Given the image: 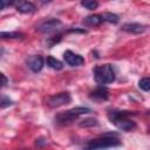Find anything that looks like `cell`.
<instances>
[{
  "label": "cell",
  "instance_id": "obj_1",
  "mask_svg": "<svg viewBox=\"0 0 150 150\" xmlns=\"http://www.w3.org/2000/svg\"><path fill=\"white\" fill-rule=\"evenodd\" d=\"M134 115L132 111L127 110H110L107 114L108 120L111 124H114L117 129L122 131H131L136 129V122L130 118V116Z\"/></svg>",
  "mask_w": 150,
  "mask_h": 150
},
{
  "label": "cell",
  "instance_id": "obj_2",
  "mask_svg": "<svg viewBox=\"0 0 150 150\" xmlns=\"http://www.w3.org/2000/svg\"><path fill=\"white\" fill-rule=\"evenodd\" d=\"M89 112H91V109H89L87 107H75L69 110L59 112L54 120H55V123L59 125H68V124L73 123L74 121H76L80 116L89 114Z\"/></svg>",
  "mask_w": 150,
  "mask_h": 150
},
{
  "label": "cell",
  "instance_id": "obj_3",
  "mask_svg": "<svg viewBox=\"0 0 150 150\" xmlns=\"http://www.w3.org/2000/svg\"><path fill=\"white\" fill-rule=\"evenodd\" d=\"M93 74H94L95 82L100 86L110 84L115 81V70H114L112 66L109 63L96 66L93 69Z\"/></svg>",
  "mask_w": 150,
  "mask_h": 150
},
{
  "label": "cell",
  "instance_id": "obj_4",
  "mask_svg": "<svg viewBox=\"0 0 150 150\" xmlns=\"http://www.w3.org/2000/svg\"><path fill=\"white\" fill-rule=\"evenodd\" d=\"M121 144H122L121 141H118V138H116L114 136H103L101 138L89 141L84 145L83 150H104V149H109V148L120 146Z\"/></svg>",
  "mask_w": 150,
  "mask_h": 150
},
{
  "label": "cell",
  "instance_id": "obj_5",
  "mask_svg": "<svg viewBox=\"0 0 150 150\" xmlns=\"http://www.w3.org/2000/svg\"><path fill=\"white\" fill-rule=\"evenodd\" d=\"M71 102V96L68 91H63V93H59L56 95L50 96L47 100V105L49 108H59L66 104H69Z\"/></svg>",
  "mask_w": 150,
  "mask_h": 150
},
{
  "label": "cell",
  "instance_id": "obj_6",
  "mask_svg": "<svg viewBox=\"0 0 150 150\" xmlns=\"http://www.w3.org/2000/svg\"><path fill=\"white\" fill-rule=\"evenodd\" d=\"M61 26H62L61 20L52 18V19L41 21V22L36 26V30L40 32V33H52V32L59 29Z\"/></svg>",
  "mask_w": 150,
  "mask_h": 150
},
{
  "label": "cell",
  "instance_id": "obj_7",
  "mask_svg": "<svg viewBox=\"0 0 150 150\" xmlns=\"http://www.w3.org/2000/svg\"><path fill=\"white\" fill-rule=\"evenodd\" d=\"M63 59H64L66 63L69 64L70 67H80L84 63V59H83L82 55L76 54V53H74L69 49L63 53Z\"/></svg>",
  "mask_w": 150,
  "mask_h": 150
},
{
  "label": "cell",
  "instance_id": "obj_8",
  "mask_svg": "<svg viewBox=\"0 0 150 150\" xmlns=\"http://www.w3.org/2000/svg\"><path fill=\"white\" fill-rule=\"evenodd\" d=\"M89 98L91 101H95V102H98V103L103 102V101H107L109 98V90L104 86H100L95 90L89 93Z\"/></svg>",
  "mask_w": 150,
  "mask_h": 150
},
{
  "label": "cell",
  "instance_id": "obj_9",
  "mask_svg": "<svg viewBox=\"0 0 150 150\" xmlns=\"http://www.w3.org/2000/svg\"><path fill=\"white\" fill-rule=\"evenodd\" d=\"M45 60L41 55H32L27 59V66L33 73H39L43 68Z\"/></svg>",
  "mask_w": 150,
  "mask_h": 150
},
{
  "label": "cell",
  "instance_id": "obj_10",
  "mask_svg": "<svg viewBox=\"0 0 150 150\" xmlns=\"http://www.w3.org/2000/svg\"><path fill=\"white\" fill-rule=\"evenodd\" d=\"M121 28H122V30L131 33V34H141V33L145 32L146 26L142 25V23H138V22H127V23L122 25Z\"/></svg>",
  "mask_w": 150,
  "mask_h": 150
},
{
  "label": "cell",
  "instance_id": "obj_11",
  "mask_svg": "<svg viewBox=\"0 0 150 150\" xmlns=\"http://www.w3.org/2000/svg\"><path fill=\"white\" fill-rule=\"evenodd\" d=\"M16 11L22 14H30L36 11V6L30 1H21L16 4Z\"/></svg>",
  "mask_w": 150,
  "mask_h": 150
},
{
  "label": "cell",
  "instance_id": "obj_12",
  "mask_svg": "<svg viewBox=\"0 0 150 150\" xmlns=\"http://www.w3.org/2000/svg\"><path fill=\"white\" fill-rule=\"evenodd\" d=\"M102 18H101V14H91V15H88L83 19L82 23L87 27H97L102 23Z\"/></svg>",
  "mask_w": 150,
  "mask_h": 150
},
{
  "label": "cell",
  "instance_id": "obj_13",
  "mask_svg": "<svg viewBox=\"0 0 150 150\" xmlns=\"http://www.w3.org/2000/svg\"><path fill=\"white\" fill-rule=\"evenodd\" d=\"M46 63H47V66H48L49 68H52V69H54V70H61V69L63 68V63H62L61 61H59L57 59L53 57L52 55L47 56Z\"/></svg>",
  "mask_w": 150,
  "mask_h": 150
},
{
  "label": "cell",
  "instance_id": "obj_14",
  "mask_svg": "<svg viewBox=\"0 0 150 150\" xmlns=\"http://www.w3.org/2000/svg\"><path fill=\"white\" fill-rule=\"evenodd\" d=\"M101 18H102L103 22H109V23H117L120 21L118 15H116L114 13H110V12H105V13L101 14Z\"/></svg>",
  "mask_w": 150,
  "mask_h": 150
},
{
  "label": "cell",
  "instance_id": "obj_15",
  "mask_svg": "<svg viewBox=\"0 0 150 150\" xmlns=\"http://www.w3.org/2000/svg\"><path fill=\"white\" fill-rule=\"evenodd\" d=\"M97 124H98V121L94 117H87L79 122L80 128H90V127H96Z\"/></svg>",
  "mask_w": 150,
  "mask_h": 150
},
{
  "label": "cell",
  "instance_id": "obj_16",
  "mask_svg": "<svg viewBox=\"0 0 150 150\" xmlns=\"http://www.w3.org/2000/svg\"><path fill=\"white\" fill-rule=\"evenodd\" d=\"M23 34L20 32H0V39H22Z\"/></svg>",
  "mask_w": 150,
  "mask_h": 150
},
{
  "label": "cell",
  "instance_id": "obj_17",
  "mask_svg": "<svg viewBox=\"0 0 150 150\" xmlns=\"http://www.w3.org/2000/svg\"><path fill=\"white\" fill-rule=\"evenodd\" d=\"M13 100L9 98L8 96L6 95H0V109H5V108H8L11 105H13Z\"/></svg>",
  "mask_w": 150,
  "mask_h": 150
},
{
  "label": "cell",
  "instance_id": "obj_18",
  "mask_svg": "<svg viewBox=\"0 0 150 150\" xmlns=\"http://www.w3.org/2000/svg\"><path fill=\"white\" fill-rule=\"evenodd\" d=\"M138 87L143 91H149L150 90V79L149 77H142L138 81Z\"/></svg>",
  "mask_w": 150,
  "mask_h": 150
},
{
  "label": "cell",
  "instance_id": "obj_19",
  "mask_svg": "<svg viewBox=\"0 0 150 150\" xmlns=\"http://www.w3.org/2000/svg\"><path fill=\"white\" fill-rule=\"evenodd\" d=\"M81 6L89 9V11H93V9H96L98 7V2L91 1V0H84V1H81Z\"/></svg>",
  "mask_w": 150,
  "mask_h": 150
},
{
  "label": "cell",
  "instance_id": "obj_20",
  "mask_svg": "<svg viewBox=\"0 0 150 150\" xmlns=\"http://www.w3.org/2000/svg\"><path fill=\"white\" fill-rule=\"evenodd\" d=\"M61 39H62V35H61V34H59V35H56V36H53V38H49V39L47 40V45H48V47L52 48L55 43H59V42L61 41Z\"/></svg>",
  "mask_w": 150,
  "mask_h": 150
},
{
  "label": "cell",
  "instance_id": "obj_21",
  "mask_svg": "<svg viewBox=\"0 0 150 150\" xmlns=\"http://www.w3.org/2000/svg\"><path fill=\"white\" fill-rule=\"evenodd\" d=\"M8 83V79L6 77V75L5 74H2V73H0V89L1 88H4V87H6V84Z\"/></svg>",
  "mask_w": 150,
  "mask_h": 150
},
{
  "label": "cell",
  "instance_id": "obj_22",
  "mask_svg": "<svg viewBox=\"0 0 150 150\" xmlns=\"http://www.w3.org/2000/svg\"><path fill=\"white\" fill-rule=\"evenodd\" d=\"M8 5H12V2H8V1H2V0H0V11H2L6 6H8Z\"/></svg>",
  "mask_w": 150,
  "mask_h": 150
}]
</instances>
